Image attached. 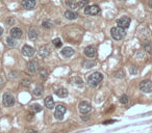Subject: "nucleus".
<instances>
[{
	"label": "nucleus",
	"mask_w": 152,
	"mask_h": 133,
	"mask_svg": "<svg viewBox=\"0 0 152 133\" xmlns=\"http://www.w3.org/2000/svg\"><path fill=\"white\" fill-rule=\"evenodd\" d=\"M115 77L118 78V79H122V78L125 77V73H124L123 70H119V71H117L115 73Z\"/></svg>",
	"instance_id": "nucleus-28"
},
{
	"label": "nucleus",
	"mask_w": 152,
	"mask_h": 133,
	"mask_svg": "<svg viewBox=\"0 0 152 133\" xmlns=\"http://www.w3.org/2000/svg\"><path fill=\"white\" fill-rule=\"evenodd\" d=\"M64 16H65L66 19H68V20H76V19L78 18V14L75 13V11H73V10H66Z\"/></svg>",
	"instance_id": "nucleus-16"
},
{
	"label": "nucleus",
	"mask_w": 152,
	"mask_h": 133,
	"mask_svg": "<svg viewBox=\"0 0 152 133\" xmlns=\"http://www.w3.org/2000/svg\"><path fill=\"white\" fill-rule=\"evenodd\" d=\"M68 89L67 88H65V87H60L58 89H56L55 91V95L57 97H60V98H66L68 96Z\"/></svg>",
	"instance_id": "nucleus-19"
},
{
	"label": "nucleus",
	"mask_w": 152,
	"mask_h": 133,
	"mask_svg": "<svg viewBox=\"0 0 152 133\" xmlns=\"http://www.w3.org/2000/svg\"><path fill=\"white\" fill-rule=\"evenodd\" d=\"M88 115H84V116H81V120H83V121H88L89 120V118H87Z\"/></svg>",
	"instance_id": "nucleus-42"
},
{
	"label": "nucleus",
	"mask_w": 152,
	"mask_h": 133,
	"mask_svg": "<svg viewBox=\"0 0 152 133\" xmlns=\"http://www.w3.org/2000/svg\"><path fill=\"white\" fill-rule=\"evenodd\" d=\"M140 89L145 94H149L152 91V82L150 80H143L140 83Z\"/></svg>",
	"instance_id": "nucleus-7"
},
{
	"label": "nucleus",
	"mask_w": 152,
	"mask_h": 133,
	"mask_svg": "<svg viewBox=\"0 0 152 133\" xmlns=\"http://www.w3.org/2000/svg\"><path fill=\"white\" fill-rule=\"evenodd\" d=\"M100 7L97 4H93V5H87L84 7V14L89 15V16H97L100 14Z\"/></svg>",
	"instance_id": "nucleus-4"
},
{
	"label": "nucleus",
	"mask_w": 152,
	"mask_h": 133,
	"mask_svg": "<svg viewBox=\"0 0 152 133\" xmlns=\"http://www.w3.org/2000/svg\"><path fill=\"white\" fill-rule=\"evenodd\" d=\"M129 73L131 74V75H136V74L139 73V70L135 66H131L129 68Z\"/></svg>",
	"instance_id": "nucleus-32"
},
{
	"label": "nucleus",
	"mask_w": 152,
	"mask_h": 133,
	"mask_svg": "<svg viewBox=\"0 0 152 133\" xmlns=\"http://www.w3.org/2000/svg\"><path fill=\"white\" fill-rule=\"evenodd\" d=\"M27 116H28V118H27V120H28V121H31V119H33V114H31V113H29Z\"/></svg>",
	"instance_id": "nucleus-39"
},
{
	"label": "nucleus",
	"mask_w": 152,
	"mask_h": 133,
	"mask_svg": "<svg viewBox=\"0 0 152 133\" xmlns=\"http://www.w3.org/2000/svg\"><path fill=\"white\" fill-rule=\"evenodd\" d=\"M32 94L36 97H41L43 94H44V88H43V86H41V85H37V86L34 87Z\"/></svg>",
	"instance_id": "nucleus-20"
},
{
	"label": "nucleus",
	"mask_w": 152,
	"mask_h": 133,
	"mask_svg": "<svg viewBox=\"0 0 152 133\" xmlns=\"http://www.w3.org/2000/svg\"><path fill=\"white\" fill-rule=\"evenodd\" d=\"M116 121L115 120H108V121H105V122H103L102 124L103 125H107V124H112V123H115Z\"/></svg>",
	"instance_id": "nucleus-37"
},
{
	"label": "nucleus",
	"mask_w": 152,
	"mask_h": 133,
	"mask_svg": "<svg viewBox=\"0 0 152 133\" xmlns=\"http://www.w3.org/2000/svg\"><path fill=\"white\" fill-rule=\"evenodd\" d=\"M3 85H4V79H3V77L0 75V88H1Z\"/></svg>",
	"instance_id": "nucleus-36"
},
{
	"label": "nucleus",
	"mask_w": 152,
	"mask_h": 133,
	"mask_svg": "<svg viewBox=\"0 0 152 133\" xmlns=\"http://www.w3.org/2000/svg\"><path fill=\"white\" fill-rule=\"evenodd\" d=\"M78 110L81 114H88V113L92 111V106L87 101H82V102H80L78 105Z\"/></svg>",
	"instance_id": "nucleus-6"
},
{
	"label": "nucleus",
	"mask_w": 152,
	"mask_h": 133,
	"mask_svg": "<svg viewBox=\"0 0 152 133\" xmlns=\"http://www.w3.org/2000/svg\"><path fill=\"white\" fill-rule=\"evenodd\" d=\"M10 37H13L15 38H20L23 36V31L20 28H18V27H14V28H11L10 31Z\"/></svg>",
	"instance_id": "nucleus-15"
},
{
	"label": "nucleus",
	"mask_w": 152,
	"mask_h": 133,
	"mask_svg": "<svg viewBox=\"0 0 152 133\" xmlns=\"http://www.w3.org/2000/svg\"><path fill=\"white\" fill-rule=\"evenodd\" d=\"M66 111H67L66 106H64L63 104H58L55 107V111H54V116H55V119L56 120H63Z\"/></svg>",
	"instance_id": "nucleus-5"
},
{
	"label": "nucleus",
	"mask_w": 152,
	"mask_h": 133,
	"mask_svg": "<svg viewBox=\"0 0 152 133\" xmlns=\"http://www.w3.org/2000/svg\"><path fill=\"white\" fill-rule=\"evenodd\" d=\"M130 22H131V19L129 17H122L117 20V25L122 27L124 29H127L130 26Z\"/></svg>",
	"instance_id": "nucleus-8"
},
{
	"label": "nucleus",
	"mask_w": 152,
	"mask_h": 133,
	"mask_svg": "<svg viewBox=\"0 0 152 133\" xmlns=\"http://www.w3.org/2000/svg\"><path fill=\"white\" fill-rule=\"evenodd\" d=\"M14 23H15V19L14 18H9V19H7V21H6L7 25H13Z\"/></svg>",
	"instance_id": "nucleus-34"
},
{
	"label": "nucleus",
	"mask_w": 152,
	"mask_h": 133,
	"mask_svg": "<svg viewBox=\"0 0 152 133\" xmlns=\"http://www.w3.org/2000/svg\"><path fill=\"white\" fill-rule=\"evenodd\" d=\"M27 36H28L29 40L34 41V40H37L38 37H39V31H38V29L36 28V27L31 26V27H29L28 32H27Z\"/></svg>",
	"instance_id": "nucleus-14"
},
{
	"label": "nucleus",
	"mask_w": 152,
	"mask_h": 133,
	"mask_svg": "<svg viewBox=\"0 0 152 133\" xmlns=\"http://www.w3.org/2000/svg\"><path fill=\"white\" fill-rule=\"evenodd\" d=\"M144 56H145V52L144 51H139L136 53V57H139V58H144Z\"/></svg>",
	"instance_id": "nucleus-35"
},
{
	"label": "nucleus",
	"mask_w": 152,
	"mask_h": 133,
	"mask_svg": "<svg viewBox=\"0 0 152 133\" xmlns=\"http://www.w3.org/2000/svg\"><path fill=\"white\" fill-rule=\"evenodd\" d=\"M72 81L74 82V84L77 85L78 87H82L83 86V80H82V78H80L78 76H75L72 79Z\"/></svg>",
	"instance_id": "nucleus-24"
},
{
	"label": "nucleus",
	"mask_w": 152,
	"mask_h": 133,
	"mask_svg": "<svg viewBox=\"0 0 152 133\" xmlns=\"http://www.w3.org/2000/svg\"><path fill=\"white\" fill-rule=\"evenodd\" d=\"M2 102L5 107H11L15 105V98L10 93H4L2 97Z\"/></svg>",
	"instance_id": "nucleus-3"
},
{
	"label": "nucleus",
	"mask_w": 152,
	"mask_h": 133,
	"mask_svg": "<svg viewBox=\"0 0 152 133\" xmlns=\"http://www.w3.org/2000/svg\"><path fill=\"white\" fill-rule=\"evenodd\" d=\"M48 75H49V73H48V71L46 69H42L41 70V72H40V78H41V80L45 81L48 78Z\"/></svg>",
	"instance_id": "nucleus-25"
},
{
	"label": "nucleus",
	"mask_w": 152,
	"mask_h": 133,
	"mask_svg": "<svg viewBox=\"0 0 152 133\" xmlns=\"http://www.w3.org/2000/svg\"><path fill=\"white\" fill-rule=\"evenodd\" d=\"M21 4L25 10H30L34 9V6H36V0H22Z\"/></svg>",
	"instance_id": "nucleus-13"
},
{
	"label": "nucleus",
	"mask_w": 152,
	"mask_h": 133,
	"mask_svg": "<svg viewBox=\"0 0 152 133\" xmlns=\"http://www.w3.org/2000/svg\"><path fill=\"white\" fill-rule=\"evenodd\" d=\"M120 1H122V0H120Z\"/></svg>",
	"instance_id": "nucleus-43"
},
{
	"label": "nucleus",
	"mask_w": 152,
	"mask_h": 133,
	"mask_svg": "<svg viewBox=\"0 0 152 133\" xmlns=\"http://www.w3.org/2000/svg\"><path fill=\"white\" fill-rule=\"evenodd\" d=\"M22 54L24 56H27V57H32L34 54H36V50H34V48L31 46L24 45L22 47Z\"/></svg>",
	"instance_id": "nucleus-9"
},
{
	"label": "nucleus",
	"mask_w": 152,
	"mask_h": 133,
	"mask_svg": "<svg viewBox=\"0 0 152 133\" xmlns=\"http://www.w3.org/2000/svg\"><path fill=\"white\" fill-rule=\"evenodd\" d=\"M96 54H97V51H96V48L94 46H88V47H85V49H84V55L89 57V58H93V57H95L96 56Z\"/></svg>",
	"instance_id": "nucleus-11"
},
{
	"label": "nucleus",
	"mask_w": 152,
	"mask_h": 133,
	"mask_svg": "<svg viewBox=\"0 0 152 133\" xmlns=\"http://www.w3.org/2000/svg\"><path fill=\"white\" fill-rule=\"evenodd\" d=\"M89 4V0H80L78 1V9H84Z\"/></svg>",
	"instance_id": "nucleus-30"
},
{
	"label": "nucleus",
	"mask_w": 152,
	"mask_h": 133,
	"mask_svg": "<svg viewBox=\"0 0 152 133\" xmlns=\"http://www.w3.org/2000/svg\"><path fill=\"white\" fill-rule=\"evenodd\" d=\"M61 54L64 57H71L74 54V50L71 48V47H65V48L61 51Z\"/></svg>",
	"instance_id": "nucleus-17"
},
{
	"label": "nucleus",
	"mask_w": 152,
	"mask_h": 133,
	"mask_svg": "<svg viewBox=\"0 0 152 133\" xmlns=\"http://www.w3.org/2000/svg\"><path fill=\"white\" fill-rule=\"evenodd\" d=\"M6 44L9 45L10 47H16V46L18 45L17 38H13V37L6 38Z\"/></svg>",
	"instance_id": "nucleus-23"
},
{
	"label": "nucleus",
	"mask_w": 152,
	"mask_h": 133,
	"mask_svg": "<svg viewBox=\"0 0 152 133\" xmlns=\"http://www.w3.org/2000/svg\"><path fill=\"white\" fill-rule=\"evenodd\" d=\"M103 80V75L100 72H94L91 75L88 76L87 82L89 84V86L91 87H97L101 83V81Z\"/></svg>",
	"instance_id": "nucleus-1"
},
{
	"label": "nucleus",
	"mask_w": 152,
	"mask_h": 133,
	"mask_svg": "<svg viewBox=\"0 0 152 133\" xmlns=\"http://www.w3.org/2000/svg\"><path fill=\"white\" fill-rule=\"evenodd\" d=\"M148 6L152 10V0H149V2H148Z\"/></svg>",
	"instance_id": "nucleus-40"
},
{
	"label": "nucleus",
	"mask_w": 152,
	"mask_h": 133,
	"mask_svg": "<svg viewBox=\"0 0 152 133\" xmlns=\"http://www.w3.org/2000/svg\"><path fill=\"white\" fill-rule=\"evenodd\" d=\"M38 70H39V64L37 60H30L28 64H27V71L29 73L33 74V73L38 72Z\"/></svg>",
	"instance_id": "nucleus-12"
},
{
	"label": "nucleus",
	"mask_w": 152,
	"mask_h": 133,
	"mask_svg": "<svg viewBox=\"0 0 152 133\" xmlns=\"http://www.w3.org/2000/svg\"><path fill=\"white\" fill-rule=\"evenodd\" d=\"M96 66V62L94 60H87L84 62L83 66L85 69H91V68H94V66Z\"/></svg>",
	"instance_id": "nucleus-27"
},
{
	"label": "nucleus",
	"mask_w": 152,
	"mask_h": 133,
	"mask_svg": "<svg viewBox=\"0 0 152 133\" xmlns=\"http://www.w3.org/2000/svg\"><path fill=\"white\" fill-rule=\"evenodd\" d=\"M52 43H53V45L56 47V48H61V45H63V43H61V38H54V40L52 41Z\"/></svg>",
	"instance_id": "nucleus-31"
},
{
	"label": "nucleus",
	"mask_w": 152,
	"mask_h": 133,
	"mask_svg": "<svg viewBox=\"0 0 152 133\" xmlns=\"http://www.w3.org/2000/svg\"><path fill=\"white\" fill-rule=\"evenodd\" d=\"M129 100H130V98L128 97L127 95H125V94L120 97V103L123 104V105H126V104L129 103Z\"/></svg>",
	"instance_id": "nucleus-26"
},
{
	"label": "nucleus",
	"mask_w": 152,
	"mask_h": 133,
	"mask_svg": "<svg viewBox=\"0 0 152 133\" xmlns=\"http://www.w3.org/2000/svg\"><path fill=\"white\" fill-rule=\"evenodd\" d=\"M26 133H38V131H37V130H34V129H29V130L27 131Z\"/></svg>",
	"instance_id": "nucleus-38"
},
{
	"label": "nucleus",
	"mask_w": 152,
	"mask_h": 133,
	"mask_svg": "<svg viewBox=\"0 0 152 133\" xmlns=\"http://www.w3.org/2000/svg\"><path fill=\"white\" fill-rule=\"evenodd\" d=\"M29 108H30V110H31L33 113H38V112H40V111H42V106L40 104H38V103H33V104H31L29 106Z\"/></svg>",
	"instance_id": "nucleus-21"
},
{
	"label": "nucleus",
	"mask_w": 152,
	"mask_h": 133,
	"mask_svg": "<svg viewBox=\"0 0 152 133\" xmlns=\"http://www.w3.org/2000/svg\"><path fill=\"white\" fill-rule=\"evenodd\" d=\"M66 4H67L70 9H73V10L78 9V1H76V0H67Z\"/></svg>",
	"instance_id": "nucleus-22"
},
{
	"label": "nucleus",
	"mask_w": 152,
	"mask_h": 133,
	"mask_svg": "<svg viewBox=\"0 0 152 133\" xmlns=\"http://www.w3.org/2000/svg\"><path fill=\"white\" fill-rule=\"evenodd\" d=\"M3 32H4V30H3L2 27H0V37H1L2 34H3Z\"/></svg>",
	"instance_id": "nucleus-41"
},
{
	"label": "nucleus",
	"mask_w": 152,
	"mask_h": 133,
	"mask_svg": "<svg viewBox=\"0 0 152 133\" xmlns=\"http://www.w3.org/2000/svg\"><path fill=\"white\" fill-rule=\"evenodd\" d=\"M21 83H22V85H23L24 87H29L30 84H31V81H30L29 79H23V80L21 81Z\"/></svg>",
	"instance_id": "nucleus-33"
},
{
	"label": "nucleus",
	"mask_w": 152,
	"mask_h": 133,
	"mask_svg": "<svg viewBox=\"0 0 152 133\" xmlns=\"http://www.w3.org/2000/svg\"><path fill=\"white\" fill-rule=\"evenodd\" d=\"M50 55V48L47 45H43L39 49V56L41 58H47Z\"/></svg>",
	"instance_id": "nucleus-10"
},
{
	"label": "nucleus",
	"mask_w": 152,
	"mask_h": 133,
	"mask_svg": "<svg viewBox=\"0 0 152 133\" xmlns=\"http://www.w3.org/2000/svg\"><path fill=\"white\" fill-rule=\"evenodd\" d=\"M45 102V106L47 107L48 109H53L54 108V100L51 96H48L46 97V99L44 100Z\"/></svg>",
	"instance_id": "nucleus-18"
},
{
	"label": "nucleus",
	"mask_w": 152,
	"mask_h": 133,
	"mask_svg": "<svg viewBox=\"0 0 152 133\" xmlns=\"http://www.w3.org/2000/svg\"><path fill=\"white\" fill-rule=\"evenodd\" d=\"M111 38H114L116 41H120L125 37V29L122 28L120 26H116V27H112L111 29Z\"/></svg>",
	"instance_id": "nucleus-2"
},
{
	"label": "nucleus",
	"mask_w": 152,
	"mask_h": 133,
	"mask_svg": "<svg viewBox=\"0 0 152 133\" xmlns=\"http://www.w3.org/2000/svg\"><path fill=\"white\" fill-rule=\"evenodd\" d=\"M42 26L44 27V28L46 29H49V28H51V27L53 26V24L50 21H47V20H45V21H43L42 22Z\"/></svg>",
	"instance_id": "nucleus-29"
}]
</instances>
